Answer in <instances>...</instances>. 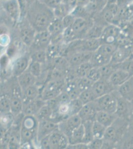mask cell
<instances>
[{
  "mask_svg": "<svg viewBox=\"0 0 133 149\" xmlns=\"http://www.w3.org/2000/svg\"><path fill=\"white\" fill-rule=\"evenodd\" d=\"M25 17L36 32H39L47 30L55 15L53 9L36 0L28 7Z\"/></svg>",
  "mask_w": 133,
  "mask_h": 149,
  "instance_id": "cell-1",
  "label": "cell"
},
{
  "mask_svg": "<svg viewBox=\"0 0 133 149\" xmlns=\"http://www.w3.org/2000/svg\"><path fill=\"white\" fill-rule=\"evenodd\" d=\"M39 121L35 116L25 115L21 124V147L31 145L34 141L37 143V132Z\"/></svg>",
  "mask_w": 133,
  "mask_h": 149,
  "instance_id": "cell-2",
  "label": "cell"
},
{
  "mask_svg": "<svg viewBox=\"0 0 133 149\" xmlns=\"http://www.w3.org/2000/svg\"><path fill=\"white\" fill-rule=\"evenodd\" d=\"M117 43H103L93 53L90 62L93 67H100L110 62L114 53L118 48Z\"/></svg>",
  "mask_w": 133,
  "mask_h": 149,
  "instance_id": "cell-3",
  "label": "cell"
},
{
  "mask_svg": "<svg viewBox=\"0 0 133 149\" xmlns=\"http://www.w3.org/2000/svg\"><path fill=\"white\" fill-rule=\"evenodd\" d=\"M128 124L129 120L118 117L107 128L103 139L117 144L128 130Z\"/></svg>",
  "mask_w": 133,
  "mask_h": 149,
  "instance_id": "cell-4",
  "label": "cell"
},
{
  "mask_svg": "<svg viewBox=\"0 0 133 149\" xmlns=\"http://www.w3.org/2000/svg\"><path fill=\"white\" fill-rule=\"evenodd\" d=\"M65 80H50L46 81L41 90L40 97L45 102L55 98L65 90Z\"/></svg>",
  "mask_w": 133,
  "mask_h": 149,
  "instance_id": "cell-5",
  "label": "cell"
},
{
  "mask_svg": "<svg viewBox=\"0 0 133 149\" xmlns=\"http://www.w3.org/2000/svg\"><path fill=\"white\" fill-rule=\"evenodd\" d=\"M17 25V36L25 46L29 48L33 42L36 31L26 17L21 19Z\"/></svg>",
  "mask_w": 133,
  "mask_h": 149,
  "instance_id": "cell-6",
  "label": "cell"
},
{
  "mask_svg": "<svg viewBox=\"0 0 133 149\" xmlns=\"http://www.w3.org/2000/svg\"><path fill=\"white\" fill-rule=\"evenodd\" d=\"M31 62V56L29 52H26L11 60L10 68L12 76L17 77L22 74L28 69Z\"/></svg>",
  "mask_w": 133,
  "mask_h": 149,
  "instance_id": "cell-7",
  "label": "cell"
},
{
  "mask_svg": "<svg viewBox=\"0 0 133 149\" xmlns=\"http://www.w3.org/2000/svg\"><path fill=\"white\" fill-rule=\"evenodd\" d=\"M94 102L96 103L98 111L101 110L110 113H115L117 103L116 90L98 97Z\"/></svg>",
  "mask_w": 133,
  "mask_h": 149,
  "instance_id": "cell-8",
  "label": "cell"
},
{
  "mask_svg": "<svg viewBox=\"0 0 133 149\" xmlns=\"http://www.w3.org/2000/svg\"><path fill=\"white\" fill-rule=\"evenodd\" d=\"M117 109L115 113L118 117L129 120L133 113L132 102L120 95L116 90Z\"/></svg>",
  "mask_w": 133,
  "mask_h": 149,
  "instance_id": "cell-9",
  "label": "cell"
},
{
  "mask_svg": "<svg viewBox=\"0 0 133 149\" xmlns=\"http://www.w3.org/2000/svg\"><path fill=\"white\" fill-rule=\"evenodd\" d=\"M2 9L15 24L21 19V10L17 0H8L1 2Z\"/></svg>",
  "mask_w": 133,
  "mask_h": 149,
  "instance_id": "cell-10",
  "label": "cell"
},
{
  "mask_svg": "<svg viewBox=\"0 0 133 149\" xmlns=\"http://www.w3.org/2000/svg\"><path fill=\"white\" fill-rule=\"evenodd\" d=\"M52 40V36L48 30L36 32L32 45L29 48V51L37 50H46Z\"/></svg>",
  "mask_w": 133,
  "mask_h": 149,
  "instance_id": "cell-11",
  "label": "cell"
},
{
  "mask_svg": "<svg viewBox=\"0 0 133 149\" xmlns=\"http://www.w3.org/2000/svg\"><path fill=\"white\" fill-rule=\"evenodd\" d=\"M121 35V31L119 26L114 24H109L105 26L100 38L102 44H114L117 43Z\"/></svg>",
  "mask_w": 133,
  "mask_h": 149,
  "instance_id": "cell-12",
  "label": "cell"
},
{
  "mask_svg": "<svg viewBox=\"0 0 133 149\" xmlns=\"http://www.w3.org/2000/svg\"><path fill=\"white\" fill-rule=\"evenodd\" d=\"M94 24L93 19L76 18L71 26L72 29L77 36L78 39H84L89 29Z\"/></svg>",
  "mask_w": 133,
  "mask_h": 149,
  "instance_id": "cell-13",
  "label": "cell"
},
{
  "mask_svg": "<svg viewBox=\"0 0 133 149\" xmlns=\"http://www.w3.org/2000/svg\"><path fill=\"white\" fill-rule=\"evenodd\" d=\"M118 88L114 86L110 83L109 79L103 78L94 82L91 87L97 98L106 94L111 93L118 90Z\"/></svg>",
  "mask_w": 133,
  "mask_h": 149,
  "instance_id": "cell-14",
  "label": "cell"
},
{
  "mask_svg": "<svg viewBox=\"0 0 133 149\" xmlns=\"http://www.w3.org/2000/svg\"><path fill=\"white\" fill-rule=\"evenodd\" d=\"M83 123L79 114L72 115L59 123V129L67 137L72 131L79 127Z\"/></svg>",
  "mask_w": 133,
  "mask_h": 149,
  "instance_id": "cell-15",
  "label": "cell"
},
{
  "mask_svg": "<svg viewBox=\"0 0 133 149\" xmlns=\"http://www.w3.org/2000/svg\"><path fill=\"white\" fill-rule=\"evenodd\" d=\"M93 52L79 50L71 53L66 56L72 67H76L83 63L89 62L91 59Z\"/></svg>",
  "mask_w": 133,
  "mask_h": 149,
  "instance_id": "cell-16",
  "label": "cell"
},
{
  "mask_svg": "<svg viewBox=\"0 0 133 149\" xmlns=\"http://www.w3.org/2000/svg\"><path fill=\"white\" fill-rule=\"evenodd\" d=\"M51 149H67L69 144L67 136L59 129L49 135Z\"/></svg>",
  "mask_w": 133,
  "mask_h": 149,
  "instance_id": "cell-17",
  "label": "cell"
},
{
  "mask_svg": "<svg viewBox=\"0 0 133 149\" xmlns=\"http://www.w3.org/2000/svg\"><path fill=\"white\" fill-rule=\"evenodd\" d=\"M58 129H59V123L54 121L44 120L39 121L37 132V143Z\"/></svg>",
  "mask_w": 133,
  "mask_h": 149,
  "instance_id": "cell-18",
  "label": "cell"
},
{
  "mask_svg": "<svg viewBox=\"0 0 133 149\" xmlns=\"http://www.w3.org/2000/svg\"><path fill=\"white\" fill-rule=\"evenodd\" d=\"M98 109L95 102H91L83 105L79 113H78L81 117L82 122L88 121H94L96 120V115Z\"/></svg>",
  "mask_w": 133,
  "mask_h": 149,
  "instance_id": "cell-19",
  "label": "cell"
},
{
  "mask_svg": "<svg viewBox=\"0 0 133 149\" xmlns=\"http://www.w3.org/2000/svg\"><path fill=\"white\" fill-rule=\"evenodd\" d=\"M133 54L131 46L129 45H118L112 57L110 63L118 64L131 57Z\"/></svg>",
  "mask_w": 133,
  "mask_h": 149,
  "instance_id": "cell-20",
  "label": "cell"
},
{
  "mask_svg": "<svg viewBox=\"0 0 133 149\" xmlns=\"http://www.w3.org/2000/svg\"><path fill=\"white\" fill-rule=\"evenodd\" d=\"M48 69H55L67 74L71 68L67 58L64 56L60 55L53 58L52 59L47 62Z\"/></svg>",
  "mask_w": 133,
  "mask_h": 149,
  "instance_id": "cell-21",
  "label": "cell"
},
{
  "mask_svg": "<svg viewBox=\"0 0 133 149\" xmlns=\"http://www.w3.org/2000/svg\"><path fill=\"white\" fill-rule=\"evenodd\" d=\"M46 103V102L43 100L40 97L33 101L29 102L23 107L22 113L24 115L36 116L43 106Z\"/></svg>",
  "mask_w": 133,
  "mask_h": 149,
  "instance_id": "cell-22",
  "label": "cell"
},
{
  "mask_svg": "<svg viewBox=\"0 0 133 149\" xmlns=\"http://www.w3.org/2000/svg\"><path fill=\"white\" fill-rule=\"evenodd\" d=\"M41 90L37 84L22 91L23 105H25L40 97Z\"/></svg>",
  "mask_w": 133,
  "mask_h": 149,
  "instance_id": "cell-23",
  "label": "cell"
},
{
  "mask_svg": "<svg viewBox=\"0 0 133 149\" xmlns=\"http://www.w3.org/2000/svg\"><path fill=\"white\" fill-rule=\"evenodd\" d=\"M17 78L22 91L37 83V78L34 76L28 69Z\"/></svg>",
  "mask_w": 133,
  "mask_h": 149,
  "instance_id": "cell-24",
  "label": "cell"
},
{
  "mask_svg": "<svg viewBox=\"0 0 133 149\" xmlns=\"http://www.w3.org/2000/svg\"><path fill=\"white\" fill-rule=\"evenodd\" d=\"M127 72L120 69H117L110 77L109 81L114 86L119 88L131 77Z\"/></svg>",
  "mask_w": 133,
  "mask_h": 149,
  "instance_id": "cell-25",
  "label": "cell"
},
{
  "mask_svg": "<svg viewBox=\"0 0 133 149\" xmlns=\"http://www.w3.org/2000/svg\"><path fill=\"white\" fill-rule=\"evenodd\" d=\"M118 117L115 113L100 110L97 113L96 120L107 128L111 126Z\"/></svg>",
  "mask_w": 133,
  "mask_h": 149,
  "instance_id": "cell-26",
  "label": "cell"
},
{
  "mask_svg": "<svg viewBox=\"0 0 133 149\" xmlns=\"http://www.w3.org/2000/svg\"><path fill=\"white\" fill-rule=\"evenodd\" d=\"M120 94L124 98L132 102L133 100V76L118 88Z\"/></svg>",
  "mask_w": 133,
  "mask_h": 149,
  "instance_id": "cell-27",
  "label": "cell"
},
{
  "mask_svg": "<svg viewBox=\"0 0 133 149\" xmlns=\"http://www.w3.org/2000/svg\"><path fill=\"white\" fill-rule=\"evenodd\" d=\"M108 3V0H90L86 10L93 17L102 10Z\"/></svg>",
  "mask_w": 133,
  "mask_h": 149,
  "instance_id": "cell-28",
  "label": "cell"
},
{
  "mask_svg": "<svg viewBox=\"0 0 133 149\" xmlns=\"http://www.w3.org/2000/svg\"><path fill=\"white\" fill-rule=\"evenodd\" d=\"M65 29L63 24L62 19L55 17L53 20L50 24L47 30L52 36V38H53L62 35Z\"/></svg>",
  "mask_w": 133,
  "mask_h": 149,
  "instance_id": "cell-29",
  "label": "cell"
},
{
  "mask_svg": "<svg viewBox=\"0 0 133 149\" xmlns=\"http://www.w3.org/2000/svg\"><path fill=\"white\" fill-rule=\"evenodd\" d=\"M102 44L100 38H84L82 39V50L94 52Z\"/></svg>",
  "mask_w": 133,
  "mask_h": 149,
  "instance_id": "cell-30",
  "label": "cell"
},
{
  "mask_svg": "<svg viewBox=\"0 0 133 149\" xmlns=\"http://www.w3.org/2000/svg\"><path fill=\"white\" fill-rule=\"evenodd\" d=\"M84 135V126L82 123L79 127L72 131L70 135L68 137L69 144L74 145L83 143Z\"/></svg>",
  "mask_w": 133,
  "mask_h": 149,
  "instance_id": "cell-31",
  "label": "cell"
},
{
  "mask_svg": "<svg viewBox=\"0 0 133 149\" xmlns=\"http://www.w3.org/2000/svg\"><path fill=\"white\" fill-rule=\"evenodd\" d=\"M117 149H133V134L127 130L117 144Z\"/></svg>",
  "mask_w": 133,
  "mask_h": 149,
  "instance_id": "cell-32",
  "label": "cell"
},
{
  "mask_svg": "<svg viewBox=\"0 0 133 149\" xmlns=\"http://www.w3.org/2000/svg\"><path fill=\"white\" fill-rule=\"evenodd\" d=\"M35 116L39 121L44 120L54 121V112L51 109L50 107L46 103L41 107Z\"/></svg>",
  "mask_w": 133,
  "mask_h": 149,
  "instance_id": "cell-33",
  "label": "cell"
},
{
  "mask_svg": "<svg viewBox=\"0 0 133 149\" xmlns=\"http://www.w3.org/2000/svg\"><path fill=\"white\" fill-rule=\"evenodd\" d=\"M15 116L11 112L1 114V128L8 130L13 125Z\"/></svg>",
  "mask_w": 133,
  "mask_h": 149,
  "instance_id": "cell-34",
  "label": "cell"
},
{
  "mask_svg": "<svg viewBox=\"0 0 133 149\" xmlns=\"http://www.w3.org/2000/svg\"><path fill=\"white\" fill-rule=\"evenodd\" d=\"M29 52L31 56V61L37 62L43 65L47 64V54L45 50H37Z\"/></svg>",
  "mask_w": 133,
  "mask_h": 149,
  "instance_id": "cell-35",
  "label": "cell"
},
{
  "mask_svg": "<svg viewBox=\"0 0 133 149\" xmlns=\"http://www.w3.org/2000/svg\"><path fill=\"white\" fill-rule=\"evenodd\" d=\"M105 26L94 23L86 33L85 38H100Z\"/></svg>",
  "mask_w": 133,
  "mask_h": 149,
  "instance_id": "cell-36",
  "label": "cell"
},
{
  "mask_svg": "<svg viewBox=\"0 0 133 149\" xmlns=\"http://www.w3.org/2000/svg\"><path fill=\"white\" fill-rule=\"evenodd\" d=\"M1 114L5 113L10 111V94L6 92L2 93L0 97Z\"/></svg>",
  "mask_w": 133,
  "mask_h": 149,
  "instance_id": "cell-37",
  "label": "cell"
},
{
  "mask_svg": "<svg viewBox=\"0 0 133 149\" xmlns=\"http://www.w3.org/2000/svg\"><path fill=\"white\" fill-rule=\"evenodd\" d=\"M93 67L91 62L89 61L86 63H83L79 66H77L74 68L75 72L78 78H83L87 76L89 71Z\"/></svg>",
  "mask_w": 133,
  "mask_h": 149,
  "instance_id": "cell-38",
  "label": "cell"
},
{
  "mask_svg": "<svg viewBox=\"0 0 133 149\" xmlns=\"http://www.w3.org/2000/svg\"><path fill=\"white\" fill-rule=\"evenodd\" d=\"M93 122L88 121L83 122L84 128V135L83 143L88 144L94 138L93 131Z\"/></svg>",
  "mask_w": 133,
  "mask_h": 149,
  "instance_id": "cell-39",
  "label": "cell"
},
{
  "mask_svg": "<svg viewBox=\"0 0 133 149\" xmlns=\"http://www.w3.org/2000/svg\"><path fill=\"white\" fill-rule=\"evenodd\" d=\"M101 78L109 79L110 77L117 69V64L110 63L100 67Z\"/></svg>",
  "mask_w": 133,
  "mask_h": 149,
  "instance_id": "cell-40",
  "label": "cell"
},
{
  "mask_svg": "<svg viewBox=\"0 0 133 149\" xmlns=\"http://www.w3.org/2000/svg\"><path fill=\"white\" fill-rule=\"evenodd\" d=\"M79 98L84 105L86 103L93 102L96 100L97 97L91 88L81 92Z\"/></svg>",
  "mask_w": 133,
  "mask_h": 149,
  "instance_id": "cell-41",
  "label": "cell"
},
{
  "mask_svg": "<svg viewBox=\"0 0 133 149\" xmlns=\"http://www.w3.org/2000/svg\"><path fill=\"white\" fill-rule=\"evenodd\" d=\"M106 129L105 126L97 121L93 122V131L94 138L103 139Z\"/></svg>",
  "mask_w": 133,
  "mask_h": 149,
  "instance_id": "cell-42",
  "label": "cell"
},
{
  "mask_svg": "<svg viewBox=\"0 0 133 149\" xmlns=\"http://www.w3.org/2000/svg\"><path fill=\"white\" fill-rule=\"evenodd\" d=\"M83 105L84 104L79 97L71 100L69 103L70 116L72 115L78 114L81 109H82Z\"/></svg>",
  "mask_w": 133,
  "mask_h": 149,
  "instance_id": "cell-43",
  "label": "cell"
},
{
  "mask_svg": "<svg viewBox=\"0 0 133 149\" xmlns=\"http://www.w3.org/2000/svg\"><path fill=\"white\" fill-rule=\"evenodd\" d=\"M43 65H44L37 62H33L31 61L28 70L34 76L37 78V80H38L42 76Z\"/></svg>",
  "mask_w": 133,
  "mask_h": 149,
  "instance_id": "cell-44",
  "label": "cell"
},
{
  "mask_svg": "<svg viewBox=\"0 0 133 149\" xmlns=\"http://www.w3.org/2000/svg\"><path fill=\"white\" fill-rule=\"evenodd\" d=\"M117 69H120L127 72L131 76H133V57L132 56L123 62L117 64Z\"/></svg>",
  "mask_w": 133,
  "mask_h": 149,
  "instance_id": "cell-45",
  "label": "cell"
},
{
  "mask_svg": "<svg viewBox=\"0 0 133 149\" xmlns=\"http://www.w3.org/2000/svg\"><path fill=\"white\" fill-rule=\"evenodd\" d=\"M93 83L94 82L86 77L79 78L77 81V87L81 93L84 90L91 88Z\"/></svg>",
  "mask_w": 133,
  "mask_h": 149,
  "instance_id": "cell-46",
  "label": "cell"
},
{
  "mask_svg": "<svg viewBox=\"0 0 133 149\" xmlns=\"http://www.w3.org/2000/svg\"><path fill=\"white\" fill-rule=\"evenodd\" d=\"M86 77L92 81L93 82H95L101 78V73L100 67H93L88 73Z\"/></svg>",
  "mask_w": 133,
  "mask_h": 149,
  "instance_id": "cell-47",
  "label": "cell"
},
{
  "mask_svg": "<svg viewBox=\"0 0 133 149\" xmlns=\"http://www.w3.org/2000/svg\"><path fill=\"white\" fill-rule=\"evenodd\" d=\"M55 98L60 105L63 104L69 103L71 100V97L69 93L65 90H63L62 92H61V93L55 97Z\"/></svg>",
  "mask_w": 133,
  "mask_h": 149,
  "instance_id": "cell-48",
  "label": "cell"
},
{
  "mask_svg": "<svg viewBox=\"0 0 133 149\" xmlns=\"http://www.w3.org/2000/svg\"><path fill=\"white\" fill-rule=\"evenodd\" d=\"M103 143V139L94 138L88 144V149H101Z\"/></svg>",
  "mask_w": 133,
  "mask_h": 149,
  "instance_id": "cell-49",
  "label": "cell"
},
{
  "mask_svg": "<svg viewBox=\"0 0 133 149\" xmlns=\"http://www.w3.org/2000/svg\"><path fill=\"white\" fill-rule=\"evenodd\" d=\"M76 19V17L72 14H68L67 15H65L64 17H63L62 20L65 29L70 27L72 26Z\"/></svg>",
  "mask_w": 133,
  "mask_h": 149,
  "instance_id": "cell-50",
  "label": "cell"
},
{
  "mask_svg": "<svg viewBox=\"0 0 133 149\" xmlns=\"http://www.w3.org/2000/svg\"><path fill=\"white\" fill-rule=\"evenodd\" d=\"M42 3L45 4L46 5L54 9L55 8L61 3V0H38Z\"/></svg>",
  "mask_w": 133,
  "mask_h": 149,
  "instance_id": "cell-51",
  "label": "cell"
},
{
  "mask_svg": "<svg viewBox=\"0 0 133 149\" xmlns=\"http://www.w3.org/2000/svg\"><path fill=\"white\" fill-rule=\"evenodd\" d=\"M10 42L11 39L8 34H1V45L2 47H8Z\"/></svg>",
  "mask_w": 133,
  "mask_h": 149,
  "instance_id": "cell-52",
  "label": "cell"
},
{
  "mask_svg": "<svg viewBox=\"0 0 133 149\" xmlns=\"http://www.w3.org/2000/svg\"><path fill=\"white\" fill-rule=\"evenodd\" d=\"M38 144L41 149H51L49 141V135L41 139L38 142Z\"/></svg>",
  "mask_w": 133,
  "mask_h": 149,
  "instance_id": "cell-53",
  "label": "cell"
},
{
  "mask_svg": "<svg viewBox=\"0 0 133 149\" xmlns=\"http://www.w3.org/2000/svg\"><path fill=\"white\" fill-rule=\"evenodd\" d=\"M116 143L103 139V143L101 149H116Z\"/></svg>",
  "mask_w": 133,
  "mask_h": 149,
  "instance_id": "cell-54",
  "label": "cell"
},
{
  "mask_svg": "<svg viewBox=\"0 0 133 149\" xmlns=\"http://www.w3.org/2000/svg\"><path fill=\"white\" fill-rule=\"evenodd\" d=\"M67 149H88V144H85L84 143H81L79 144H74V145H70L67 147Z\"/></svg>",
  "mask_w": 133,
  "mask_h": 149,
  "instance_id": "cell-55",
  "label": "cell"
},
{
  "mask_svg": "<svg viewBox=\"0 0 133 149\" xmlns=\"http://www.w3.org/2000/svg\"><path fill=\"white\" fill-rule=\"evenodd\" d=\"M90 0H77V6L81 7H86L88 5Z\"/></svg>",
  "mask_w": 133,
  "mask_h": 149,
  "instance_id": "cell-56",
  "label": "cell"
},
{
  "mask_svg": "<svg viewBox=\"0 0 133 149\" xmlns=\"http://www.w3.org/2000/svg\"><path fill=\"white\" fill-rule=\"evenodd\" d=\"M128 130L133 134V113L129 119Z\"/></svg>",
  "mask_w": 133,
  "mask_h": 149,
  "instance_id": "cell-57",
  "label": "cell"
},
{
  "mask_svg": "<svg viewBox=\"0 0 133 149\" xmlns=\"http://www.w3.org/2000/svg\"><path fill=\"white\" fill-rule=\"evenodd\" d=\"M130 46H131V48L132 50L133 53V36L131 37V45H130Z\"/></svg>",
  "mask_w": 133,
  "mask_h": 149,
  "instance_id": "cell-58",
  "label": "cell"
},
{
  "mask_svg": "<svg viewBox=\"0 0 133 149\" xmlns=\"http://www.w3.org/2000/svg\"><path fill=\"white\" fill-rule=\"evenodd\" d=\"M26 2H27V3H28V5H29V6L31 5V3L35 2L36 0H26Z\"/></svg>",
  "mask_w": 133,
  "mask_h": 149,
  "instance_id": "cell-59",
  "label": "cell"
},
{
  "mask_svg": "<svg viewBox=\"0 0 133 149\" xmlns=\"http://www.w3.org/2000/svg\"><path fill=\"white\" fill-rule=\"evenodd\" d=\"M71 0H61V3L63 4H67Z\"/></svg>",
  "mask_w": 133,
  "mask_h": 149,
  "instance_id": "cell-60",
  "label": "cell"
},
{
  "mask_svg": "<svg viewBox=\"0 0 133 149\" xmlns=\"http://www.w3.org/2000/svg\"><path fill=\"white\" fill-rule=\"evenodd\" d=\"M8 0H1V2H5V1H7Z\"/></svg>",
  "mask_w": 133,
  "mask_h": 149,
  "instance_id": "cell-61",
  "label": "cell"
},
{
  "mask_svg": "<svg viewBox=\"0 0 133 149\" xmlns=\"http://www.w3.org/2000/svg\"><path fill=\"white\" fill-rule=\"evenodd\" d=\"M132 106H133V100L132 101Z\"/></svg>",
  "mask_w": 133,
  "mask_h": 149,
  "instance_id": "cell-62",
  "label": "cell"
},
{
  "mask_svg": "<svg viewBox=\"0 0 133 149\" xmlns=\"http://www.w3.org/2000/svg\"><path fill=\"white\" fill-rule=\"evenodd\" d=\"M132 56H133V54H132Z\"/></svg>",
  "mask_w": 133,
  "mask_h": 149,
  "instance_id": "cell-63",
  "label": "cell"
}]
</instances>
